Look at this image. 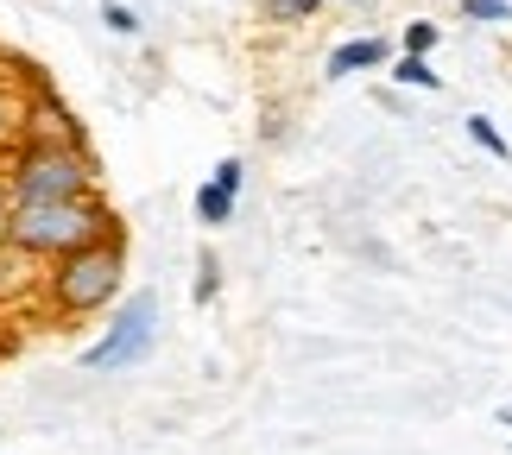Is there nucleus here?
Here are the masks:
<instances>
[{
    "label": "nucleus",
    "mask_w": 512,
    "mask_h": 455,
    "mask_svg": "<svg viewBox=\"0 0 512 455\" xmlns=\"http://www.w3.org/2000/svg\"><path fill=\"white\" fill-rule=\"evenodd\" d=\"M13 140H19V108H13V95L0 89V158L13 152Z\"/></svg>",
    "instance_id": "14"
},
{
    "label": "nucleus",
    "mask_w": 512,
    "mask_h": 455,
    "mask_svg": "<svg viewBox=\"0 0 512 455\" xmlns=\"http://www.w3.org/2000/svg\"><path fill=\"white\" fill-rule=\"evenodd\" d=\"M468 140H475L481 152H494V158H512V146H506V133L487 121V114H468Z\"/></svg>",
    "instance_id": "9"
},
{
    "label": "nucleus",
    "mask_w": 512,
    "mask_h": 455,
    "mask_svg": "<svg viewBox=\"0 0 512 455\" xmlns=\"http://www.w3.org/2000/svg\"><path fill=\"white\" fill-rule=\"evenodd\" d=\"M215 291H222V266H215V253H196V285H190V298H196V304H215Z\"/></svg>",
    "instance_id": "10"
},
{
    "label": "nucleus",
    "mask_w": 512,
    "mask_h": 455,
    "mask_svg": "<svg viewBox=\"0 0 512 455\" xmlns=\"http://www.w3.org/2000/svg\"><path fill=\"white\" fill-rule=\"evenodd\" d=\"M102 26L127 38V32H140V13H133V7H121V0H102Z\"/></svg>",
    "instance_id": "13"
},
{
    "label": "nucleus",
    "mask_w": 512,
    "mask_h": 455,
    "mask_svg": "<svg viewBox=\"0 0 512 455\" xmlns=\"http://www.w3.org/2000/svg\"><path fill=\"white\" fill-rule=\"evenodd\" d=\"M241 177H247L241 158H222V165L209 171V184L196 190V222H203V228H228L234 203H241Z\"/></svg>",
    "instance_id": "6"
},
{
    "label": "nucleus",
    "mask_w": 512,
    "mask_h": 455,
    "mask_svg": "<svg viewBox=\"0 0 512 455\" xmlns=\"http://www.w3.org/2000/svg\"><path fill=\"white\" fill-rule=\"evenodd\" d=\"M323 0H272V19H310Z\"/></svg>",
    "instance_id": "15"
},
{
    "label": "nucleus",
    "mask_w": 512,
    "mask_h": 455,
    "mask_svg": "<svg viewBox=\"0 0 512 455\" xmlns=\"http://www.w3.org/2000/svg\"><path fill=\"white\" fill-rule=\"evenodd\" d=\"M348 7H361V0H348Z\"/></svg>",
    "instance_id": "17"
},
{
    "label": "nucleus",
    "mask_w": 512,
    "mask_h": 455,
    "mask_svg": "<svg viewBox=\"0 0 512 455\" xmlns=\"http://www.w3.org/2000/svg\"><path fill=\"white\" fill-rule=\"evenodd\" d=\"M7 209H13V190H7V171H0V241H7Z\"/></svg>",
    "instance_id": "16"
},
{
    "label": "nucleus",
    "mask_w": 512,
    "mask_h": 455,
    "mask_svg": "<svg viewBox=\"0 0 512 455\" xmlns=\"http://www.w3.org/2000/svg\"><path fill=\"white\" fill-rule=\"evenodd\" d=\"M121 285H127V234H102V241H89V247H76L45 266L51 316H70V323L121 304Z\"/></svg>",
    "instance_id": "2"
},
{
    "label": "nucleus",
    "mask_w": 512,
    "mask_h": 455,
    "mask_svg": "<svg viewBox=\"0 0 512 455\" xmlns=\"http://www.w3.org/2000/svg\"><path fill=\"white\" fill-rule=\"evenodd\" d=\"M152 342H159V298H152V291H133V298H121V316L108 323L102 342L83 348V367L89 373H127L152 354Z\"/></svg>",
    "instance_id": "4"
},
{
    "label": "nucleus",
    "mask_w": 512,
    "mask_h": 455,
    "mask_svg": "<svg viewBox=\"0 0 512 455\" xmlns=\"http://www.w3.org/2000/svg\"><path fill=\"white\" fill-rule=\"evenodd\" d=\"M462 19H475V26H512V0H462Z\"/></svg>",
    "instance_id": "12"
},
{
    "label": "nucleus",
    "mask_w": 512,
    "mask_h": 455,
    "mask_svg": "<svg viewBox=\"0 0 512 455\" xmlns=\"http://www.w3.org/2000/svg\"><path fill=\"white\" fill-rule=\"evenodd\" d=\"M19 140H45V146H83V121L57 102V89L32 83V95L19 102Z\"/></svg>",
    "instance_id": "5"
},
{
    "label": "nucleus",
    "mask_w": 512,
    "mask_h": 455,
    "mask_svg": "<svg viewBox=\"0 0 512 455\" xmlns=\"http://www.w3.org/2000/svg\"><path fill=\"white\" fill-rule=\"evenodd\" d=\"M102 234H121L114 222V209L102 203V190L95 196H57V203H13L7 209V241L19 260H64V253L102 241Z\"/></svg>",
    "instance_id": "1"
},
{
    "label": "nucleus",
    "mask_w": 512,
    "mask_h": 455,
    "mask_svg": "<svg viewBox=\"0 0 512 455\" xmlns=\"http://www.w3.org/2000/svg\"><path fill=\"white\" fill-rule=\"evenodd\" d=\"M437 38H443V26H437V19H411L399 45H405L411 57H430V51H437Z\"/></svg>",
    "instance_id": "11"
},
{
    "label": "nucleus",
    "mask_w": 512,
    "mask_h": 455,
    "mask_svg": "<svg viewBox=\"0 0 512 455\" xmlns=\"http://www.w3.org/2000/svg\"><path fill=\"white\" fill-rule=\"evenodd\" d=\"M392 83H405V89H443V76L430 70V57H399V64H392Z\"/></svg>",
    "instance_id": "8"
},
{
    "label": "nucleus",
    "mask_w": 512,
    "mask_h": 455,
    "mask_svg": "<svg viewBox=\"0 0 512 455\" xmlns=\"http://www.w3.org/2000/svg\"><path fill=\"white\" fill-rule=\"evenodd\" d=\"M7 190L13 203H57V196H95V158L83 146H45V140H19L7 158Z\"/></svg>",
    "instance_id": "3"
},
{
    "label": "nucleus",
    "mask_w": 512,
    "mask_h": 455,
    "mask_svg": "<svg viewBox=\"0 0 512 455\" xmlns=\"http://www.w3.org/2000/svg\"><path fill=\"white\" fill-rule=\"evenodd\" d=\"M392 57L386 38H348V45L329 51V83H342V76H367V70H380Z\"/></svg>",
    "instance_id": "7"
}]
</instances>
